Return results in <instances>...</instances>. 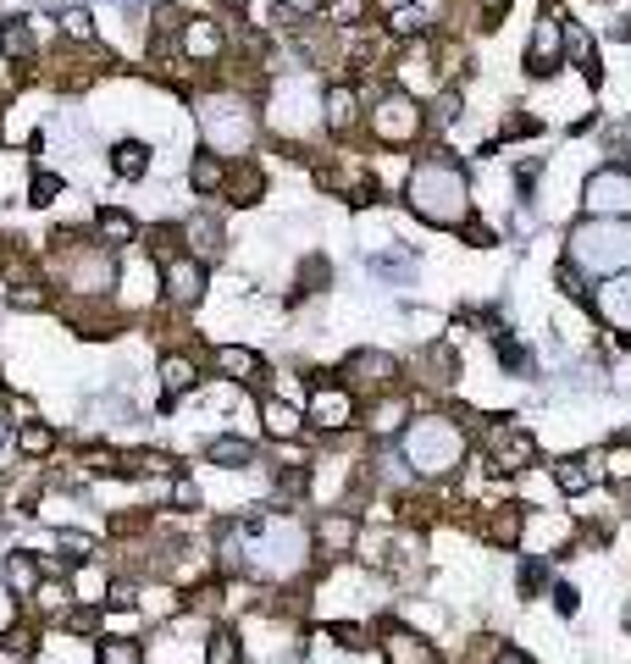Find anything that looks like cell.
<instances>
[{
  "label": "cell",
  "mask_w": 631,
  "mask_h": 664,
  "mask_svg": "<svg viewBox=\"0 0 631 664\" xmlns=\"http://www.w3.org/2000/svg\"><path fill=\"white\" fill-rule=\"evenodd\" d=\"M377 648H382L388 664H438V648H432L421 631H410V626H388Z\"/></svg>",
  "instance_id": "obj_15"
},
{
  "label": "cell",
  "mask_w": 631,
  "mask_h": 664,
  "mask_svg": "<svg viewBox=\"0 0 631 664\" xmlns=\"http://www.w3.org/2000/svg\"><path fill=\"white\" fill-rule=\"evenodd\" d=\"M95 233L106 238V249H122V244H139V222L128 211H100L95 216Z\"/></svg>",
  "instance_id": "obj_29"
},
{
  "label": "cell",
  "mask_w": 631,
  "mask_h": 664,
  "mask_svg": "<svg viewBox=\"0 0 631 664\" xmlns=\"http://www.w3.org/2000/svg\"><path fill=\"white\" fill-rule=\"evenodd\" d=\"M504 6H510V0H482V23H499V17H504Z\"/></svg>",
  "instance_id": "obj_49"
},
{
  "label": "cell",
  "mask_w": 631,
  "mask_h": 664,
  "mask_svg": "<svg viewBox=\"0 0 631 664\" xmlns=\"http://www.w3.org/2000/svg\"><path fill=\"white\" fill-rule=\"evenodd\" d=\"M355 543H360L355 515H327V521H316V548H322V554L344 559V554H355Z\"/></svg>",
  "instance_id": "obj_19"
},
{
  "label": "cell",
  "mask_w": 631,
  "mask_h": 664,
  "mask_svg": "<svg viewBox=\"0 0 631 664\" xmlns=\"http://www.w3.org/2000/svg\"><path fill=\"white\" fill-rule=\"evenodd\" d=\"M172 504H178V510H194V504H200V482L178 471V482H172Z\"/></svg>",
  "instance_id": "obj_43"
},
{
  "label": "cell",
  "mask_w": 631,
  "mask_h": 664,
  "mask_svg": "<svg viewBox=\"0 0 631 664\" xmlns=\"http://www.w3.org/2000/svg\"><path fill=\"white\" fill-rule=\"evenodd\" d=\"M0 443H12V427H6V415H0Z\"/></svg>",
  "instance_id": "obj_52"
},
{
  "label": "cell",
  "mask_w": 631,
  "mask_h": 664,
  "mask_svg": "<svg viewBox=\"0 0 631 664\" xmlns=\"http://www.w3.org/2000/svg\"><path fill=\"white\" fill-rule=\"evenodd\" d=\"M410 211L432 227H460L471 216V189H465V172L443 155L421 161L410 172Z\"/></svg>",
  "instance_id": "obj_2"
},
{
  "label": "cell",
  "mask_w": 631,
  "mask_h": 664,
  "mask_svg": "<svg viewBox=\"0 0 631 664\" xmlns=\"http://www.w3.org/2000/svg\"><path fill=\"white\" fill-rule=\"evenodd\" d=\"M371 128H377L382 144H410V139H421V106L393 89V95L371 111Z\"/></svg>",
  "instance_id": "obj_8"
},
{
  "label": "cell",
  "mask_w": 631,
  "mask_h": 664,
  "mask_svg": "<svg viewBox=\"0 0 631 664\" xmlns=\"http://www.w3.org/2000/svg\"><path fill=\"white\" fill-rule=\"evenodd\" d=\"M554 283L565 288V299H576V305H587V283H582V272H576L571 261H565L560 272H554Z\"/></svg>",
  "instance_id": "obj_42"
},
{
  "label": "cell",
  "mask_w": 631,
  "mask_h": 664,
  "mask_svg": "<svg viewBox=\"0 0 631 664\" xmlns=\"http://www.w3.org/2000/svg\"><path fill=\"white\" fill-rule=\"evenodd\" d=\"M205 465H222V471L255 465V443L250 438H211V443H205Z\"/></svg>",
  "instance_id": "obj_25"
},
{
  "label": "cell",
  "mask_w": 631,
  "mask_h": 664,
  "mask_svg": "<svg viewBox=\"0 0 631 664\" xmlns=\"http://www.w3.org/2000/svg\"><path fill=\"white\" fill-rule=\"evenodd\" d=\"M12 443H17L23 460H50V454H56V427H45V421H23V427L12 432Z\"/></svg>",
  "instance_id": "obj_24"
},
{
  "label": "cell",
  "mask_w": 631,
  "mask_h": 664,
  "mask_svg": "<svg viewBox=\"0 0 631 664\" xmlns=\"http://www.w3.org/2000/svg\"><path fill=\"white\" fill-rule=\"evenodd\" d=\"M0 34H6V28H0Z\"/></svg>",
  "instance_id": "obj_54"
},
{
  "label": "cell",
  "mask_w": 631,
  "mask_h": 664,
  "mask_svg": "<svg viewBox=\"0 0 631 664\" xmlns=\"http://www.w3.org/2000/svg\"><path fill=\"white\" fill-rule=\"evenodd\" d=\"M294 12H322V0H288Z\"/></svg>",
  "instance_id": "obj_50"
},
{
  "label": "cell",
  "mask_w": 631,
  "mask_h": 664,
  "mask_svg": "<svg viewBox=\"0 0 631 664\" xmlns=\"http://www.w3.org/2000/svg\"><path fill=\"white\" fill-rule=\"evenodd\" d=\"M6 305H12V310H45V305H50V294H45L39 283H12Z\"/></svg>",
  "instance_id": "obj_35"
},
{
  "label": "cell",
  "mask_w": 631,
  "mask_h": 664,
  "mask_svg": "<svg viewBox=\"0 0 631 664\" xmlns=\"http://www.w3.org/2000/svg\"><path fill=\"white\" fill-rule=\"evenodd\" d=\"M322 122L327 128H349V122H355V89H349V83H338V89L322 95Z\"/></svg>",
  "instance_id": "obj_30"
},
{
  "label": "cell",
  "mask_w": 631,
  "mask_h": 664,
  "mask_svg": "<svg viewBox=\"0 0 631 664\" xmlns=\"http://www.w3.org/2000/svg\"><path fill=\"white\" fill-rule=\"evenodd\" d=\"M261 432H266V438H277V443H283V438H299V432H305V415H299L288 399L266 393V399H261Z\"/></svg>",
  "instance_id": "obj_20"
},
{
  "label": "cell",
  "mask_w": 631,
  "mask_h": 664,
  "mask_svg": "<svg viewBox=\"0 0 631 664\" xmlns=\"http://www.w3.org/2000/svg\"><path fill=\"white\" fill-rule=\"evenodd\" d=\"M405 427H410V393L382 388L377 399L366 404V432L371 438H399Z\"/></svg>",
  "instance_id": "obj_13"
},
{
  "label": "cell",
  "mask_w": 631,
  "mask_h": 664,
  "mask_svg": "<svg viewBox=\"0 0 631 664\" xmlns=\"http://www.w3.org/2000/svg\"><path fill=\"white\" fill-rule=\"evenodd\" d=\"M454 106H460V95H454V89H449V95H443L438 106H432V128H443V122H454Z\"/></svg>",
  "instance_id": "obj_47"
},
{
  "label": "cell",
  "mask_w": 631,
  "mask_h": 664,
  "mask_svg": "<svg viewBox=\"0 0 631 664\" xmlns=\"http://www.w3.org/2000/svg\"><path fill=\"white\" fill-rule=\"evenodd\" d=\"M587 211L593 216H631V172L604 166L587 178Z\"/></svg>",
  "instance_id": "obj_9"
},
{
  "label": "cell",
  "mask_w": 631,
  "mask_h": 664,
  "mask_svg": "<svg viewBox=\"0 0 631 664\" xmlns=\"http://www.w3.org/2000/svg\"><path fill=\"white\" fill-rule=\"evenodd\" d=\"M327 637L338 642V648H349V653H360V648H371V637H366V626H355V620H338V626H327Z\"/></svg>",
  "instance_id": "obj_36"
},
{
  "label": "cell",
  "mask_w": 631,
  "mask_h": 664,
  "mask_svg": "<svg viewBox=\"0 0 631 664\" xmlns=\"http://www.w3.org/2000/svg\"><path fill=\"white\" fill-rule=\"evenodd\" d=\"M183 45H189V56L216 61V56H222V28H216L211 17H194V23L183 28Z\"/></svg>",
  "instance_id": "obj_26"
},
{
  "label": "cell",
  "mask_w": 631,
  "mask_h": 664,
  "mask_svg": "<svg viewBox=\"0 0 631 664\" xmlns=\"http://www.w3.org/2000/svg\"><path fill=\"white\" fill-rule=\"evenodd\" d=\"M233 532L244 537V548H227V565H244L255 576L283 581V576H299L310 559V532L299 521H288V515H261V521H244Z\"/></svg>",
  "instance_id": "obj_1"
},
{
  "label": "cell",
  "mask_w": 631,
  "mask_h": 664,
  "mask_svg": "<svg viewBox=\"0 0 631 664\" xmlns=\"http://www.w3.org/2000/svg\"><path fill=\"white\" fill-rule=\"evenodd\" d=\"M189 183H194L200 194H222V189H227V166H222V155H216V150L194 155V161H189Z\"/></svg>",
  "instance_id": "obj_27"
},
{
  "label": "cell",
  "mask_w": 631,
  "mask_h": 664,
  "mask_svg": "<svg viewBox=\"0 0 631 664\" xmlns=\"http://www.w3.org/2000/svg\"><path fill=\"white\" fill-rule=\"evenodd\" d=\"M67 631H72V637H100V615H95V604L67 609Z\"/></svg>",
  "instance_id": "obj_38"
},
{
  "label": "cell",
  "mask_w": 631,
  "mask_h": 664,
  "mask_svg": "<svg viewBox=\"0 0 631 664\" xmlns=\"http://www.w3.org/2000/svg\"><path fill=\"white\" fill-rule=\"evenodd\" d=\"M200 664H244V642H239V631L216 626L211 637H205V648H200Z\"/></svg>",
  "instance_id": "obj_28"
},
{
  "label": "cell",
  "mask_w": 631,
  "mask_h": 664,
  "mask_svg": "<svg viewBox=\"0 0 631 664\" xmlns=\"http://www.w3.org/2000/svg\"><path fill=\"white\" fill-rule=\"evenodd\" d=\"M95 659L100 664H144V648H139V642H128V637H100Z\"/></svg>",
  "instance_id": "obj_34"
},
{
  "label": "cell",
  "mask_w": 631,
  "mask_h": 664,
  "mask_svg": "<svg viewBox=\"0 0 631 664\" xmlns=\"http://www.w3.org/2000/svg\"><path fill=\"white\" fill-rule=\"evenodd\" d=\"M543 587H548V559H526V565H521V598H537V593H543Z\"/></svg>",
  "instance_id": "obj_37"
},
{
  "label": "cell",
  "mask_w": 631,
  "mask_h": 664,
  "mask_svg": "<svg viewBox=\"0 0 631 664\" xmlns=\"http://www.w3.org/2000/svg\"><path fill=\"white\" fill-rule=\"evenodd\" d=\"M67 283L78 288V294H106V288L117 283V261H111V249L95 244V249H84L78 261L67 255Z\"/></svg>",
  "instance_id": "obj_12"
},
{
  "label": "cell",
  "mask_w": 631,
  "mask_h": 664,
  "mask_svg": "<svg viewBox=\"0 0 631 664\" xmlns=\"http://www.w3.org/2000/svg\"><path fill=\"white\" fill-rule=\"evenodd\" d=\"M0 648L12 653V659H34V653H39V631H34V620H12V626L0 631Z\"/></svg>",
  "instance_id": "obj_31"
},
{
  "label": "cell",
  "mask_w": 631,
  "mask_h": 664,
  "mask_svg": "<svg viewBox=\"0 0 631 664\" xmlns=\"http://www.w3.org/2000/svg\"><path fill=\"white\" fill-rule=\"evenodd\" d=\"M560 50H565V23L560 17H543V23L532 28V45H526V72L548 78V72L560 67Z\"/></svg>",
  "instance_id": "obj_14"
},
{
  "label": "cell",
  "mask_w": 631,
  "mask_h": 664,
  "mask_svg": "<svg viewBox=\"0 0 631 664\" xmlns=\"http://www.w3.org/2000/svg\"><path fill=\"white\" fill-rule=\"evenodd\" d=\"M548 476H554V487H560L565 498H582L587 487L598 482V476H593V465H587V460H576V454H565V460H554V465H548Z\"/></svg>",
  "instance_id": "obj_22"
},
{
  "label": "cell",
  "mask_w": 631,
  "mask_h": 664,
  "mask_svg": "<svg viewBox=\"0 0 631 664\" xmlns=\"http://www.w3.org/2000/svg\"><path fill=\"white\" fill-rule=\"evenodd\" d=\"M277 493H288V498L310 493V465H283L277 471Z\"/></svg>",
  "instance_id": "obj_40"
},
{
  "label": "cell",
  "mask_w": 631,
  "mask_h": 664,
  "mask_svg": "<svg viewBox=\"0 0 631 664\" xmlns=\"http://www.w3.org/2000/svg\"><path fill=\"white\" fill-rule=\"evenodd\" d=\"M61 34H67V39H95V28H89V12H67V17H61Z\"/></svg>",
  "instance_id": "obj_45"
},
{
  "label": "cell",
  "mask_w": 631,
  "mask_h": 664,
  "mask_svg": "<svg viewBox=\"0 0 631 664\" xmlns=\"http://www.w3.org/2000/svg\"><path fill=\"white\" fill-rule=\"evenodd\" d=\"M554 609H560V615H576V609H582V593H576L571 581H554Z\"/></svg>",
  "instance_id": "obj_44"
},
{
  "label": "cell",
  "mask_w": 631,
  "mask_h": 664,
  "mask_svg": "<svg viewBox=\"0 0 631 664\" xmlns=\"http://www.w3.org/2000/svg\"><path fill=\"white\" fill-rule=\"evenodd\" d=\"M488 421V471L515 476L537 465V438L515 421V415H482Z\"/></svg>",
  "instance_id": "obj_5"
},
{
  "label": "cell",
  "mask_w": 631,
  "mask_h": 664,
  "mask_svg": "<svg viewBox=\"0 0 631 664\" xmlns=\"http://www.w3.org/2000/svg\"><path fill=\"white\" fill-rule=\"evenodd\" d=\"M61 189H67V183H61L56 172H39V178L28 183V205H50V200H56Z\"/></svg>",
  "instance_id": "obj_41"
},
{
  "label": "cell",
  "mask_w": 631,
  "mask_h": 664,
  "mask_svg": "<svg viewBox=\"0 0 631 664\" xmlns=\"http://www.w3.org/2000/svg\"><path fill=\"white\" fill-rule=\"evenodd\" d=\"M416 28H421V17L410 12V6H399V12H393V34H399V39H410Z\"/></svg>",
  "instance_id": "obj_46"
},
{
  "label": "cell",
  "mask_w": 631,
  "mask_h": 664,
  "mask_svg": "<svg viewBox=\"0 0 631 664\" xmlns=\"http://www.w3.org/2000/svg\"><path fill=\"white\" fill-rule=\"evenodd\" d=\"M216 371L222 377H233V382H244V388H261L272 371H266V360L255 355V349H244V344H216Z\"/></svg>",
  "instance_id": "obj_16"
},
{
  "label": "cell",
  "mask_w": 631,
  "mask_h": 664,
  "mask_svg": "<svg viewBox=\"0 0 631 664\" xmlns=\"http://www.w3.org/2000/svg\"><path fill=\"white\" fill-rule=\"evenodd\" d=\"M399 382V360L393 355H382V349H360V355H349L344 360V388L355 393V388H393Z\"/></svg>",
  "instance_id": "obj_11"
},
{
  "label": "cell",
  "mask_w": 631,
  "mask_h": 664,
  "mask_svg": "<svg viewBox=\"0 0 631 664\" xmlns=\"http://www.w3.org/2000/svg\"><path fill=\"white\" fill-rule=\"evenodd\" d=\"M493 349H499V366L504 371H526L532 360H526V349L515 344V338H504V332H493Z\"/></svg>",
  "instance_id": "obj_39"
},
{
  "label": "cell",
  "mask_w": 631,
  "mask_h": 664,
  "mask_svg": "<svg viewBox=\"0 0 631 664\" xmlns=\"http://www.w3.org/2000/svg\"><path fill=\"white\" fill-rule=\"evenodd\" d=\"M355 415H360V404H355V393L338 382V388H327V382H316L310 388V404H305V421L310 427H322V432H349L355 427Z\"/></svg>",
  "instance_id": "obj_7"
},
{
  "label": "cell",
  "mask_w": 631,
  "mask_h": 664,
  "mask_svg": "<svg viewBox=\"0 0 631 664\" xmlns=\"http://www.w3.org/2000/svg\"><path fill=\"white\" fill-rule=\"evenodd\" d=\"M200 133H205V144H211L216 155L244 150V144H250V133H255L250 106H244V100H227V95L205 100V106H200Z\"/></svg>",
  "instance_id": "obj_6"
},
{
  "label": "cell",
  "mask_w": 631,
  "mask_h": 664,
  "mask_svg": "<svg viewBox=\"0 0 631 664\" xmlns=\"http://www.w3.org/2000/svg\"><path fill=\"white\" fill-rule=\"evenodd\" d=\"M183 238L194 244V255H216V249H222V227H216L211 216H194V222L183 227Z\"/></svg>",
  "instance_id": "obj_33"
},
{
  "label": "cell",
  "mask_w": 631,
  "mask_h": 664,
  "mask_svg": "<svg viewBox=\"0 0 631 664\" xmlns=\"http://www.w3.org/2000/svg\"><path fill=\"white\" fill-rule=\"evenodd\" d=\"M111 172H117V178H128V183H139L144 172H150V144H144V139L111 144Z\"/></svg>",
  "instance_id": "obj_23"
},
{
  "label": "cell",
  "mask_w": 631,
  "mask_h": 664,
  "mask_svg": "<svg viewBox=\"0 0 631 664\" xmlns=\"http://www.w3.org/2000/svg\"><path fill=\"white\" fill-rule=\"evenodd\" d=\"M194 388H200V366L189 355H161V410H172Z\"/></svg>",
  "instance_id": "obj_17"
},
{
  "label": "cell",
  "mask_w": 631,
  "mask_h": 664,
  "mask_svg": "<svg viewBox=\"0 0 631 664\" xmlns=\"http://www.w3.org/2000/svg\"><path fill=\"white\" fill-rule=\"evenodd\" d=\"M205 261L200 255H172V261H161V288H167L172 305H194V299L205 294Z\"/></svg>",
  "instance_id": "obj_10"
},
{
  "label": "cell",
  "mask_w": 631,
  "mask_h": 664,
  "mask_svg": "<svg viewBox=\"0 0 631 664\" xmlns=\"http://www.w3.org/2000/svg\"><path fill=\"white\" fill-rule=\"evenodd\" d=\"M571 266L582 272H626L631 266V227L620 216H598L571 233Z\"/></svg>",
  "instance_id": "obj_4"
},
{
  "label": "cell",
  "mask_w": 631,
  "mask_h": 664,
  "mask_svg": "<svg viewBox=\"0 0 631 664\" xmlns=\"http://www.w3.org/2000/svg\"><path fill=\"white\" fill-rule=\"evenodd\" d=\"M593 310L609 321V327L631 332V266H626V272H620L615 283L604 288V294H598V305H593Z\"/></svg>",
  "instance_id": "obj_21"
},
{
  "label": "cell",
  "mask_w": 631,
  "mask_h": 664,
  "mask_svg": "<svg viewBox=\"0 0 631 664\" xmlns=\"http://www.w3.org/2000/svg\"><path fill=\"white\" fill-rule=\"evenodd\" d=\"M0 581H6V593H12V598H34L39 581H45V565L17 548V554H6V565H0Z\"/></svg>",
  "instance_id": "obj_18"
},
{
  "label": "cell",
  "mask_w": 631,
  "mask_h": 664,
  "mask_svg": "<svg viewBox=\"0 0 631 664\" xmlns=\"http://www.w3.org/2000/svg\"><path fill=\"white\" fill-rule=\"evenodd\" d=\"M460 460H465V432L454 427L449 415H421V421L405 427V465L416 476L438 482V476H449Z\"/></svg>",
  "instance_id": "obj_3"
},
{
  "label": "cell",
  "mask_w": 631,
  "mask_h": 664,
  "mask_svg": "<svg viewBox=\"0 0 631 664\" xmlns=\"http://www.w3.org/2000/svg\"><path fill=\"white\" fill-rule=\"evenodd\" d=\"M493 664H532V659H521V653H499Z\"/></svg>",
  "instance_id": "obj_51"
},
{
  "label": "cell",
  "mask_w": 631,
  "mask_h": 664,
  "mask_svg": "<svg viewBox=\"0 0 631 664\" xmlns=\"http://www.w3.org/2000/svg\"><path fill=\"white\" fill-rule=\"evenodd\" d=\"M377 6H388V12H399V6H405V0H377Z\"/></svg>",
  "instance_id": "obj_53"
},
{
  "label": "cell",
  "mask_w": 631,
  "mask_h": 664,
  "mask_svg": "<svg viewBox=\"0 0 631 664\" xmlns=\"http://www.w3.org/2000/svg\"><path fill=\"white\" fill-rule=\"evenodd\" d=\"M84 559H95V537H89V532H61V559H56V565L72 570V565H84ZM56 565H50V570H56Z\"/></svg>",
  "instance_id": "obj_32"
},
{
  "label": "cell",
  "mask_w": 631,
  "mask_h": 664,
  "mask_svg": "<svg viewBox=\"0 0 631 664\" xmlns=\"http://www.w3.org/2000/svg\"><path fill=\"white\" fill-rule=\"evenodd\" d=\"M360 12H366V6H360V0H338V6H333V17H338V23H355Z\"/></svg>",
  "instance_id": "obj_48"
}]
</instances>
